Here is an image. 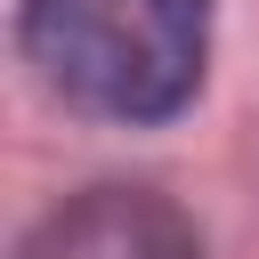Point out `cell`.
Listing matches in <instances>:
<instances>
[{
    "label": "cell",
    "mask_w": 259,
    "mask_h": 259,
    "mask_svg": "<svg viewBox=\"0 0 259 259\" xmlns=\"http://www.w3.org/2000/svg\"><path fill=\"white\" fill-rule=\"evenodd\" d=\"M32 81L113 130H162L202 97L210 0H16Z\"/></svg>",
    "instance_id": "cell-1"
},
{
    "label": "cell",
    "mask_w": 259,
    "mask_h": 259,
    "mask_svg": "<svg viewBox=\"0 0 259 259\" xmlns=\"http://www.w3.org/2000/svg\"><path fill=\"white\" fill-rule=\"evenodd\" d=\"M8 259H202V235L154 186H81L40 210Z\"/></svg>",
    "instance_id": "cell-2"
}]
</instances>
